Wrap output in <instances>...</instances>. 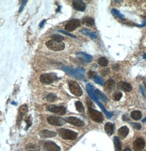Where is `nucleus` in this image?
Here are the masks:
<instances>
[{"mask_svg": "<svg viewBox=\"0 0 146 151\" xmlns=\"http://www.w3.org/2000/svg\"><path fill=\"white\" fill-rule=\"evenodd\" d=\"M60 136L65 140H74L77 137L78 134L75 131L67 129H60L57 130Z\"/></svg>", "mask_w": 146, "mask_h": 151, "instance_id": "1", "label": "nucleus"}, {"mask_svg": "<svg viewBox=\"0 0 146 151\" xmlns=\"http://www.w3.org/2000/svg\"><path fill=\"white\" fill-rule=\"evenodd\" d=\"M45 44L48 49L54 51H60L65 48V44L62 41L52 40L47 42Z\"/></svg>", "mask_w": 146, "mask_h": 151, "instance_id": "2", "label": "nucleus"}, {"mask_svg": "<svg viewBox=\"0 0 146 151\" xmlns=\"http://www.w3.org/2000/svg\"><path fill=\"white\" fill-rule=\"evenodd\" d=\"M57 76L55 73H43L40 76L41 82L43 84H50L57 79Z\"/></svg>", "mask_w": 146, "mask_h": 151, "instance_id": "3", "label": "nucleus"}, {"mask_svg": "<svg viewBox=\"0 0 146 151\" xmlns=\"http://www.w3.org/2000/svg\"><path fill=\"white\" fill-rule=\"evenodd\" d=\"M68 85L70 91L74 95L78 96V97L82 95L83 91L79 84L74 80H70L68 82Z\"/></svg>", "mask_w": 146, "mask_h": 151, "instance_id": "4", "label": "nucleus"}, {"mask_svg": "<svg viewBox=\"0 0 146 151\" xmlns=\"http://www.w3.org/2000/svg\"><path fill=\"white\" fill-rule=\"evenodd\" d=\"M89 114L90 118L97 123H102L103 121V116L101 112L95 110L92 108H89Z\"/></svg>", "mask_w": 146, "mask_h": 151, "instance_id": "5", "label": "nucleus"}, {"mask_svg": "<svg viewBox=\"0 0 146 151\" xmlns=\"http://www.w3.org/2000/svg\"><path fill=\"white\" fill-rule=\"evenodd\" d=\"M47 121L49 123L52 125L55 126H63L67 122L66 119L59 117H54V116H50L47 118Z\"/></svg>", "mask_w": 146, "mask_h": 151, "instance_id": "6", "label": "nucleus"}, {"mask_svg": "<svg viewBox=\"0 0 146 151\" xmlns=\"http://www.w3.org/2000/svg\"><path fill=\"white\" fill-rule=\"evenodd\" d=\"M80 25V21L77 19H73L68 21L65 25V28L68 32H72L78 28Z\"/></svg>", "mask_w": 146, "mask_h": 151, "instance_id": "7", "label": "nucleus"}, {"mask_svg": "<svg viewBox=\"0 0 146 151\" xmlns=\"http://www.w3.org/2000/svg\"><path fill=\"white\" fill-rule=\"evenodd\" d=\"M47 110L51 112H53V113L60 115H64L66 113V108L64 106H61L50 105L47 107Z\"/></svg>", "mask_w": 146, "mask_h": 151, "instance_id": "8", "label": "nucleus"}, {"mask_svg": "<svg viewBox=\"0 0 146 151\" xmlns=\"http://www.w3.org/2000/svg\"><path fill=\"white\" fill-rule=\"evenodd\" d=\"M145 147V141L142 137L137 138L133 143V149L134 151H142Z\"/></svg>", "mask_w": 146, "mask_h": 151, "instance_id": "9", "label": "nucleus"}, {"mask_svg": "<svg viewBox=\"0 0 146 151\" xmlns=\"http://www.w3.org/2000/svg\"><path fill=\"white\" fill-rule=\"evenodd\" d=\"M67 122L78 127H83L84 126V123L81 119L75 117H69L66 118Z\"/></svg>", "mask_w": 146, "mask_h": 151, "instance_id": "10", "label": "nucleus"}, {"mask_svg": "<svg viewBox=\"0 0 146 151\" xmlns=\"http://www.w3.org/2000/svg\"><path fill=\"white\" fill-rule=\"evenodd\" d=\"M76 56L77 57L78 59L86 63H91L93 60L92 56L83 52H78L76 54Z\"/></svg>", "mask_w": 146, "mask_h": 151, "instance_id": "11", "label": "nucleus"}, {"mask_svg": "<svg viewBox=\"0 0 146 151\" xmlns=\"http://www.w3.org/2000/svg\"><path fill=\"white\" fill-rule=\"evenodd\" d=\"M44 147L47 151H60L59 147L52 141L45 142Z\"/></svg>", "mask_w": 146, "mask_h": 151, "instance_id": "12", "label": "nucleus"}, {"mask_svg": "<svg viewBox=\"0 0 146 151\" xmlns=\"http://www.w3.org/2000/svg\"><path fill=\"white\" fill-rule=\"evenodd\" d=\"M73 6L74 8L78 11H83L85 10L86 8V4L84 3L83 1H79V0H76V1H74L72 2Z\"/></svg>", "mask_w": 146, "mask_h": 151, "instance_id": "13", "label": "nucleus"}, {"mask_svg": "<svg viewBox=\"0 0 146 151\" xmlns=\"http://www.w3.org/2000/svg\"><path fill=\"white\" fill-rule=\"evenodd\" d=\"M74 76L77 79H85V70L83 67H78L75 69Z\"/></svg>", "mask_w": 146, "mask_h": 151, "instance_id": "14", "label": "nucleus"}, {"mask_svg": "<svg viewBox=\"0 0 146 151\" xmlns=\"http://www.w3.org/2000/svg\"><path fill=\"white\" fill-rule=\"evenodd\" d=\"M117 88L119 89H121L124 91H130L132 89V87L130 84L124 82H120L118 83Z\"/></svg>", "mask_w": 146, "mask_h": 151, "instance_id": "15", "label": "nucleus"}, {"mask_svg": "<svg viewBox=\"0 0 146 151\" xmlns=\"http://www.w3.org/2000/svg\"><path fill=\"white\" fill-rule=\"evenodd\" d=\"M129 132V129L127 126H123L118 130V135L119 138L124 139L125 138Z\"/></svg>", "mask_w": 146, "mask_h": 151, "instance_id": "16", "label": "nucleus"}, {"mask_svg": "<svg viewBox=\"0 0 146 151\" xmlns=\"http://www.w3.org/2000/svg\"><path fill=\"white\" fill-rule=\"evenodd\" d=\"M39 135L42 138H49L54 137L56 135V133L48 130H44L41 131L39 133Z\"/></svg>", "mask_w": 146, "mask_h": 151, "instance_id": "17", "label": "nucleus"}, {"mask_svg": "<svg viewBox=\"0 0 146 151\" xmlns=\"http://www.w3.org/2000/svg\"><path fill=\"white\" fill-rule=\"evenodd\" d=\"M116 86V83L113 79H109L107 81L105 84L106 89L108 91H112Z\"/></svg>", "mask_w": 146, "mask_h": 151, "instance_id": "18", "label": "nucleus"}, {"mask_svg": "<svg viewBox=\"0 0 146 151\" xmlns=\"http://www.w3.org/2000/svg\"><path fill=\"white\" fill-rule=\"evenodd\" d=\"M25 149L27 151H40L41 148L40 147L37 145L30 144L26 146Z\"/></svg>", "mask_w": 146, "mask_h": 151, "instance_id": "19", "label": "nucleus"}, {"mask_svg": "<svg viewBox=\"0 0 146 151\" xmlns=\"http://www.w3.org/2000/svg\"><path fill=\"white\" fill-rule=\"evenodd\" d=\"M114 126L112 123H107L105 126V130L108 135H112L114 132Z\"/></svg>", "mask_w": 146, "mask_h": 151, "instance_id": "20", "label": "nucleus"}, {"mask_svg": "<svg viewBox=\"0 0 146 151\" xmlns=\"http://www.w3.org/2000/svg\"><path fill=\"white\" fill-rule=\"evenodd\" d=\"M83 24L87 26H93L95 24L94 20L90 17H86L83 19Z\"/></svg>", "mask_w": 146, "mask_h": 151, "instance_id": "21", "label": "nucleus"}, {"mask_svg": "<svg viewBox=\"0 0 146 151\" xmlns=\"http://www.w3.org/2000/svg\"><path fill=\"white\" fill-rule=\"evenodd\" d=\"M95 94L96 96H97L98 99H101V100L103 101L107 102V100H107L106 96L104 94H103L102 92L100 91L99 89H96L95 91Z\"/></svg>", "mask_w": 146, "mask_h": 151, "instance_id": "22", "label": "nucleus"}, {"mask_svg": "<svg viewBox=\"0 0 146 151\" xmlns=\"http://www.w3.org/2000/svg\"><path fill=\"white\" fill-rule=\"evenodd\" d=\"M114 144L116 151H122L121 142L117 137H114Z\"/></svg>", "mask_w": 146, "mask_h": 151, "instance_id": "23", "label": "nucleus"}, {"mask_svg": "<svg viewBox=\"0 0 146 151\" xmlns=\"http://www.w3.org/2000/svg\"><path fill=\"white\" fill-rule=\"evenodd\" d=\"M28 106L26 104H22V105L19 107V114L20 115V117H22L23 115H24L26 113L27 111H28Z\"/></svg>", "mask_w": 146, "mask_h": 151, "instance_id": "24", "label": "nucleus"}, {"mask_svg": "<svg viewBox=\"0 0 146 151\" xmlns=\"http://www.w3.org/2000/svg\"><path fill=\"white\" fill-rule=\"evenodd\" d=\"M80 32L84 34H86V35H87V36H89L90 38H93V39H95V38H97V36L95 34V33H94L93 32H91V31H90L89 30L83 29L81 30V31Z\"/></svg>", "mask_w": 146, "mask_h": 151, "instance_id": "25", "label": "nucleus"}, {"mask_svg": "<svg viewBox=\"0 0 146 151\" xmlns=\"http://www.w3.org/2000/svg\"><path fill=\"white\" fill-rule=\"evenodd\" d=\"M75 106L76 110L78 112H79V113H84V111H85V109H84V107L83 103L80 102V101H77L75 103Z\"/></svg>", "mask_w": 146, "mask_h": 151, "instance_id": "26", "label": "nucleus"}, {"mask_svg": "<svg viewBox=\"0 0 146 151\" xmlns=\"http://www.w3.org/2000/svg\"><path fill=\"white\" fill-rule=\"evenodd\" d=\"M98 64L102 67H106L108 65V60L105 57H101L99 59Z\"/></svg>", "mask_w": 146, "mask_h": 151, "instance_id": "27", "label": "nucleus"}, {"mask_svg": "<svg viewBox=\"0 0 146 151\" xmlns=\"http://www.w3.org/2000/svg\"><path fill=\"white\" fill-rule=\"evenodd\" d=\"M131 117L135 120H139L142 117V113L140 111H134L131 113Z\"/></svg>", "mask_w": 146, "mask_h": 151, "instance_id": "28", "label": "nucleus"}, {"mask_svg": "<svg viewBox=\"0 0 146 151\" xmlns=\"http://www.w3.org/2000/svg\"><path fill=\"white\" fill-rule=\"evenodd\" d=\"M62 69L65 72H66L67 73H68V75H70L71 76H74L75 75V69H73L71 67H68V66H63L61 67Z\"/></svg>", "mask_w": 146, "mask_h": 151, "instance_id": "29", "label": "nucleus"}, {"mask_svg": "<svg viewBox=\"0 0 146 151\" xmlns=\"http://www.w3.org/2000/svg\"><path fill=\"white\" fill-rule=\"evenodd\" d=\"M111 13H112V14L113 15H114V16L117 17H118L119 19H122V20H123V19H124V15H123V14H121L119 12V11L118 10H117L116 9H113L112 10V11H111Z\"/></svg>", "mask_w": 146, "mask_h": 151, "instance_id": "30", "label": "nucleus"}, {"mask_svg": "<svg viewBox=\"0 0 146 151\" xmlns=\"http://www.w3.org/2000/svg\"><path fill=\"white\" fill-rule=\"evenodd\" d=\"M46 99H47V100L48 101L53 102H55V101L57 100V97L55 94H49L47 96Z\"/></svg>", "mask_w": 146, "mask_h": 151, "instance_id": "31", "label": "nucleus"}, {"mask_svg": "<svg viewBox=\"0 0 146 151\" xmlns=\"http://www.w3.org/2000/svg\"><path fill=\"white\" fill-rule=\"evenodd\" d=\"M93 79L95 83H96L100 85H101V86H103V85L104 84V81H103V79L101 77L98 76L97 75L94 77Z\"/></svg>", "mask_w": 146, "mask_h": 151, "instance_id": "32", "label": "nucleus"}, {"mask_svg": "<svg viewBox=\"0 0 146 151\" xmlns=\"http://www.w3.org/2000/svg\"><path fill=\"white\" fill-rule=\"evenodd\" d=\"M122 96L123 94L121 92L117 91L114 94L113 96V99L114 101H119L121 99Z\"/></svg>", "mask_w": 146, "mask_h": 151, "instance_id": "33", "label": "nucleus"}, {"mask_svg": "<svg viewBox=\"0 0 146 151\" xmlns=\"http://www.w3.org/2000/svg\"><path fill=\"white\" fill-rule=\"evenodd\" d=\"M51 37L53 38V40H56V41H62L63 40H64V37L62 36L59 35V34H53L51 36Z\"/></svg>", "mask_w": 146, "mask_h": 151, "instance_id": "34", "label": "nucleus"}, {"mask_svg": "<svg viewBox=\"0 0 146 151\" xmlns=\"http://www.w3.org/2000/svg\"><path fill=\"white\" fill-rule=\"evenodd\" d=\"M131 124L134 129H137V130H140L141 129V125L140 123H131Z\"/></svg>", "mask_w": 146, "mask_h": 151, "instance_id": "35", "label": "nucleus"}, {"mask_svg": "<svg viewBox=\"0 0 146 151\" xmlns=\"http://www.w3.org/2000/svg\"><path fill=\"white\" fill-rule=\"evenodd\" d=\"M58 31L60 32H61V33H63V34H66V35H67V36H70V37H72V38H76V36H75V35H74V34H71V33H69V32H67V31H65L60 30H58Z\"/></svg>", "mask_w": 146, "mask_h": 151, "instance_id": "36", "label": "nucleus"}, {"mask_svg": "<svg viewBox=\"0 0 146 151\" xmlns=\"http://www.w3.org/2000/svg\"><path fill=\"white\" fill-rule=\"evenodd\" d=\"M25 121L27 123V124H28V126H27V127H26V129H28L29 127L31 125V124H32V121H31V117H27L26 119H25Z\"/></svg>", "mask_w": 146, "mask_h": 151, "instance_id": "37", "label": "nucleus"}, {"mask_svg": "<svg viewBox=\"0 0 146 151\" xmlns=\"http://www.w3.org/2000/svg\"><path fill=\"white\" fill-rule=\"evenodd\" d=\"M96 75V74L95 72L94 71H89V72H88V77H89V78H94V77Z\"/></svg>", "mask_w": 146, "mask_h": 151, "instance_id": "38", "label": "nucleus"}, {"mask_svg": "<svg viewBox=\"0 0 146 151\" xmlns=\"http://www.w3.org/2000/svg\"><path fill=\"white\" fill-rule=\"evenodd\" d=\"M110 70L108 68H106L105 69H103L101 71V74L102 76H106L107 75H108Z\"/></svg>", "mask_w": 146, "mask_h": 151, "instance_id": "39", "label": "nucleus"}, {"mask_svg": "<svg viewBox=\"0 0 146 151\" xmlns=\"http://www.w3.org/2000/svg\"><path fill=\"white\" fill-rule=\"evenodd\" d=\"M27 2H28V1H26V0H25V1H22V3H21V7L20 8V9H19V12H21V11H22L23 9H24V7L26 5Z\"/></svg>", "mask_w": 146, "mask_h": 151, "instance_id": "40", "label": "nucleus"}, {"mask_svg": "<svg viewBox=\"0 0 146 151\" xmlns=\"http://www.w3.org/2000/svg\"><path fill=\"white\" fill-rule=\"evenodd\" d=\"M45 19H44V20H42L41 22V23L40 24V28H43V26H44V23H45Z\"/></svg>", "mask_w": 146, "mask_h": 151, "instance_id": "41", "label": "nucleus"}, {"mask_svg": "<svg viewBox=\"0 0 146 151\" xmlns=\"http://www.w3.org/2000/svg\"><path fill=\"white\" fill-rule=\"evenodd\" d=\"M124 151H131V149H129V148H126V149H125Z\"/></svg>", "mask_w": 146, "mask_h": 151, "instance_id": "42", "label": "nucleus"}, {"mask_svg": "<svg viewBox=\"0 0 146 151\" xmlns=\"http://www.w3.org/2000/svg\"><path fill=\"white\" fill-rule=\"evenodd\" d=\"M146 122V117L144 118V119H143V121H142V122L143 123H144V122Z\"/></svg>", "mask_w": 146, "mask_h": 151, "instance_id": "43", "label": "nucleus"}, {"mask_svg": "<svg viewBox=\"0 0 146 151\" xmlns=\"http://www.w3.org/2000/svg\"><path fill=\"white\" fill-rule=\"evenodd\" d=\"M143 57L144 58V59H146V54H144V55H143Z\"/></svg>", "mask_w": 146, "mask_h": 151, "instance_id": "44", "label": "nucleus"}, {"mask_svg": "<svg viewBox=\"0 0 146 151\" xmlns=\"http://www.w3.org/2000/svg\"><path fill=\"white\" fill-rule=\"evenodd\" d=\"M144 85H145V88H146V82H144Z\"/></svg>", "mask_w": 146, "mask_h": 151, "instance_id": "45", "label": "nucleus"}, {"mask_svg": "<svg viewBox=\"0 0 146 151\" xmlns=\"http://www.w3.org/2000/svg\"><path fill=\"white\" fill-rule=\"evenodd\" d=\"M145 151H146V150H145Z\"/></svg>", "mask_w": 146, "mask_h": 151, "instance_id": "46", "label": "nucleus"}]
</instances>
